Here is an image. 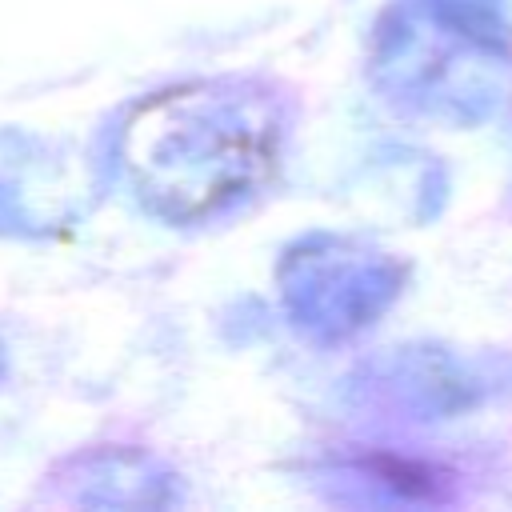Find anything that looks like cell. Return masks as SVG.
<instances>
[{"label": "cell", "instance_id": "obj_1", "mask_svg": "<svg viewBox=\"0 0 512 512\" xmlns=\"http://www.w3.org/2000/svg\"><path fill=\"white\" fill-rule=\"evenodd\" d=\"M124 156L140 192L160 212L192 220L232 204L272 176V108L236 88H176L136 112Z\"/></svg>", "mask_w": 512, "mask_h": 512}]
</instances>
